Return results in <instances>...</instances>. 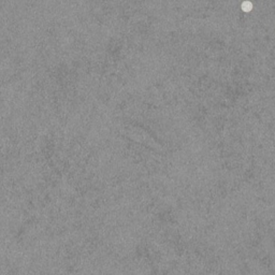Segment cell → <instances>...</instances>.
I'll return each mask as SVG.
<instances>
[{
	"instance_id": "1",
	"label": "cell",
	"mask_w": 275,
	"mask_h": 275,
	"mask_svg": "<svg viewBox=\"0 0 275 275\" xmlns=\"http://www.w3.org/2000/svg\"><path fill=\"white\" fill-rule=\"evenodd\" d=\"M251 9H253V3H251V1L245 0V1L242 3V10H243L244 12H251Z\"/></svg>"
}]
</instances>
